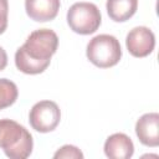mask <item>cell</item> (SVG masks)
I'll return each mask as SVG.
<instances>
[{"instance_id":"1","label":"cell","mask_w":159,"mask_h":159,"mask_svg":"<svg viewBox=\"0 0 159 159\" xmlns=\"http://www.w3.org/2000/svg\"><path fill=\"white\" fill-rule=\"evenodd\" d=\"M58 46V37L50 29L32 31L25 43L16 50L15 65L19 71L26 75L42 73L51 62Z\"/></svg>"},{"instance_id":"2","label":"cell","mask_w":159,"mask_h":159,"mask_svg":"<svg viewBox=\"0 0 159 159\" xmlns=\"http://www.w3.org/2000/svg\"><path fill=\"white\" fill-rule=\"evenodd\" d=\"M0 148L11 159H26L34 148L32 135L17 122L0 119Z\"/></svg>"},{"instance_id":"3","label":"cell","mask_w":159,"mask_h":159,"mask_svg":"<svg viewBox=\"0 0 159 159\" xmlns=\"http://www.w3.org/2000/svg\"><path fill=\"white\" fill-rule=\"evenodd\" d=\"M86 55L89 62L99 68H108L116 66L122 57V48L119 41L107 34L94 36L87 45Z\"/></svg>"},{"instance_id":"4","label":"cell","mask_w":159,"mask_h":159,"mask_svg":"<svg viewBox=\"0 0 159 159\" xmlns=\"http://www.w3.org/2000/svg\"><path fill=\"white\" fill-rule=\"evenodd\" d=\"M102 21L101 11L92 2H75L67 11V24L80 35H89L97 31Z\"/></svg>"},{"instance_id":"5","label":"cell","mask_w":159,"mask_h":159,"mask_svg":"<svg viewBox=\"0 0 159 159\" xmlns=\"http://www.w3.org/2000/svg\"><path fill=\"white\" fill-rule=\"evenodd\" d=\"M61 111L53 101H40L32 106L29 114L31 127L40 133L52 132L60 123Z\"/></svg>"},{"instance_id":"6","label":"cell","mask_w":159,"mask_h":159,"mask_svg":"<svg viewBox=\"0 0 159 159\" xmlns=\"http://www.w3.org/2000/svg\"><path fill=\"white\" fill-rule=\"evenodd\" d=\"M125 46L134 57H145L150 55L155 46V36L153 31L145 26L132 29L125 37Z\"/></svg>"},{"instance_id":"7","label":"cell","mask_w":159,"mask_h":159,"mask_svg":"<svg viewBox=\"0 0 159 159\" xmlns=\"http://www.w3.org/2000/svg\"><path fill=\"white\" fill-rule=\"evenodd\" d=\"M135 134L147 147L159 145V114L145 113L135 123Z\"/></svg>"},{"instance_id":"8","label":"cell","mask_w":159,"mask_h":159,"mask_svg":"<svg viewBox=\"0 0 159 159\" xmlns=\"http://www.w3.org/2000/svg\"><path fill=\"white\" fill-rule=\"evenodd\" d=\"M60 5V0H25L26 14L39 22L53 20L58 14Z\"/></svg>"},{"instance_id":"9","label":"cell","mask_w":159,"mask_h":159,"mask_svg":"<svg viewBox=\"0 0 159 159\" xmlns=\"http://www.w3.org/2000/svg\"><path fill=\"white\" fill-rule=\"evenodd\" d=\"M133 153V142L124 133H114L109 135L104 143V154L111 159H128Z\"/></svg>"},{"instance_id":"10","label":"cell","mask_w":159,"mask_h":159,"mask_svg":"<svg viewBox=\"0 0 159 159\" xmlns=\"http://www.w3.org/2000/svg\"><path fill=\"white\" fill-rule=\"evenodd\" d=\"M106 7L113 21L124 22L135 14L138 0H107Z\"/></svg>"},{"instance_id":"11","label":"cell","mask_w":159,"mask_h":159,"mask_svg":"<svg viewBox=\"0 0 159 159\" xmlns=\"http://www.w3.org/2000/svg\"><path fill=\"white\" fill-rule=\"evenodd\" d=\"M17 87L12 81L0 78V111L14 104L17 99Z\"/></svg>"},{"instance_id":"12","label":"cell","mask_w":159,"mask_h":159,"mask_svg":"<svg viewBox=\"0 0 159 159\" xmlns=\"http://www.w3.org/2000/svg\"><path fill=\"white\" fill-rule=\"evenodd\" d=\"M53 158L58 159V158H71V159H82L83 158V154L82 152L75 147V145H63L61 147L55 154H53Z\"/></svg>"},{"instance_id":"13","label":"cell","mask_w":159,"mask_h":159,"mask_svg":"<svg viewBox=\"0 0 159 159\" xmlns=\"http://www.w3.org/2000/svg\"><path fill=\"white\" fill-rule=\"evenodd\" d=\"M7 15H9V2L7 0H0V35L7 27Z\"/></svg>"},{"instance_id":"14","label":"cell","mask_w":159,"mask_h":159,"mask_svg":"<svg viewBox=\"0 0 159 159\" xmlns=\"http://www.w3.org/2000/svg\"><path fill=\"white\" fill-rule=\"evenodd\" d=\"M7 65V55L6 51L0 46V71H2Z\"/></svg>"}]
</instances>
